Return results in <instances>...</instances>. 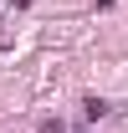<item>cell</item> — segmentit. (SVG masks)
Here are the masks:
<instances>
[{"instance_id":"6da1fadb","label":"cell","mask_w":128,"mask_h":133,"mask_svg":"<svg viewBox=\"0 0 128 133\" xmlns=\"http://www.w3.org/2000/svg\"><path fill=\"white\" fill-rule=\"evenodd\" d=\"M41 133H67V128L56 123V118H46V123H41Z\"/></svg>"}]
</instances>
